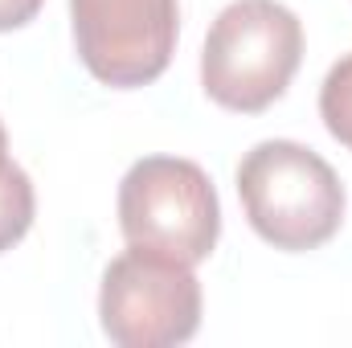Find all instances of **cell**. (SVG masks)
<instances>
[{"mask_svg":"<svg viewBox=\"0 0 352 348\" xmlns=\"http://www.w3.org/2000/svg\"><path fill=\"white\" fill-rule=\"evenodd\" d=\"M238 197L250 230L266 246L303 254L340 234L344 184L307 144L263 140L238 164Z\"/></svg>","mask_w":352,"mask_h":348,"instance_id":"cell-1","label":"cell"},{"mask_svg":"<svg viewBox=\"0 0 352 348\" xmlns=\"http://www.w3.org/2000/svg\"><path fill=\"white\" fill-rule=\"evenodd\" d=\"M303 62V21L278 0H234L217 12L201 50L205 94L238 115L278 102Z\"/></svg>","mask_w":352,"mask_h":348,"instance_id":"cell-2","label":"cell"},{"mask_svg":"<svg viewBox=\"0 0 352 348\" xmlns=\"http://www.w3.org/2000/svg\"><path fill=\"white\" fill-rule=\"evenodd\" d=\"M119 230L127 246L205 262L221 238V201L209 173L184 156H144L119 180Z\"/></svg>","mask_w":352,"mask_h":348,"instance_id":"cell-3","label":"cell"},{"mask_svg":"<svg viewBox=\"0 0 352 348\" xmlns=\"http://www.w3.org/2000/svg\"><path fill=\"white\" fill-rule=\"evenodd\" d=\"M102 336L119 348H173L201 328V283L188 262L127 246L107 262L98 287Z\"/></svg>","mask_w":352,"mask_h":348,"instance_id":"cell-4","label":"cell"},{"mask_svg":"<svg viewBox=\"0 0 352 348\" xmlns=\"http://www.w3.org/2000/svg\"><path fill=\"white\" fill-rule=\"evenodd\" d=\"M74 50L102 87L156 83L176 54L180 0H70Z\"/></svg>","mask_w":352,"mask_h":348,"instance_id":"cell-5","label":"cell"},{"mask_svg":"<svg viewBox=\"0 0 352 348\" xmlns=\"http://www.w3.org/2000/svg\"><path fill=\"white\" fill-rule=\"evenodd\" d=\"M33 213H37V197L29 173L12 156H0V254L29 234Z\"/></svg>","mask_w":352,"mask_h":348,"instance_id":"cell-6","label":"cell"},{"mask_svg":"<svg viewBox=\"0 0 352 348\" xmlns=\"http://www.w3.org/2000/svg\"><path fill=\"white\" fill-rule=\"evenodd\" d=\"M320 119H324L328 135L352 152V54H344L328 70V78L320 87Z\"/></svg>","mask_w":352,"mask_h":348,"instance_id":"cell-7","label":"cell"},{"mask_svg":"<svg viewBox=\"0 0 352 348\" xmlns=\"http://www.w3.org/2000/svg\"><path fill=\"white\" fill-rule=\"evenodd\" d=\"M45 0H0V33H12L21 25H29L41 12Z\"/></svg>","mask_w":352,"mask_h":348,"instance_id":"cell-8","label":"cell"},{"mask_svg":"<svg viewBox=\"0 0 352 348\" xmlns=\"http://www.w3.org/2000/svg\"><path fill=\"white\" fill-rule=\"evenodd\" d=\"M0 156H8V135H4V123H0Z\"/></svg>","mask_w":352,"mask_h":348,"instance_id":"cell-9","label":"cell"}]
</instances>
